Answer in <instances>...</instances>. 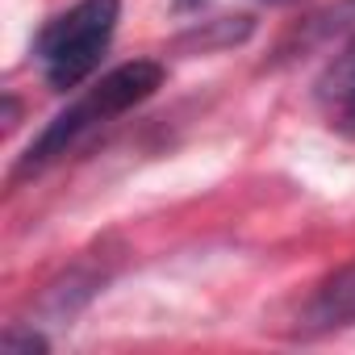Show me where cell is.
Segmentation results:
<instances>
[{
	"label": "cell",
	"mask_w": 355,
	"mask_h": 355,
	"mask_svg": "<svg viewBox=\"0 0 355 355\" xmlns=\"http://www.w3.org/2000/svg\"><path fill=\"white\" fill-rule=\"evenodd\" d=\"M159 84H163V67L150 63V59H138V63H125V67L109 71L101 84H92L76 105H67V109L38 134V142L21 155L17 171H21V175H34V171L51 167V163L63 159L80 138H88L92 130H101V125L113 121L117 113L142 105Z\"/></svg>",
	"instance_id": "1"
},
{
	"label": "cell",
	"mask_w": 355,
	"mask_h": 355,
	"mask_svg": "<svg viewBox=\"0 0 355 355\" xmlns=\"http://www.w3.org/2000/svg\"><path fill=\"white\" fill-rule=\"evenodd\" d=\"M117 17H121V0H80V5H71L63 17H55L38 34L34 55L55 92L84 84L101 67V59L113 42Z\"/></svg>",
	"instance_id": "2"
},
{
	"label": "cell",
	"mask_w": 355,
	"mask_h": 355,
	"mask_svg": "<svg viewBox=\"0 0 355 355\" xmlns=\"http://www.w3.org/2000/svg\"><path fill=\"white\" fill-rule=\"evenodd\" d=\"M343 326H355V259L343 263L330 280H322V288L305 305V330L326 334Z\"/></svg>",
	"instance_id": "3"
},
{
	"label": "cell",
	"mask_w": 355,
	"mask_h": 355,
	"mask_svg": "<svg viewBox=\"0 0 355 355\" xmlns=\"http://www.w3.org/2000/svg\"><path fill=\"white\" fill-rule=\"evenodd\" d=\"M351 34H355V0H338V5H330V9H322V13H313V17H305V21L297 26L288 51L301 55V51L330 46V42L351 38Z\"/></svg>",
	"instance_id": "4"
},
{
	"label": "cell",
	"mask_w": 355,
	"mask_h": 355,
	"mask_svg": "<svg viewBox=\"0 0 355 355\" xmlns=\"http://www.w3.org/2000/svg\"><path fill=\"white\" fill-rule=\"evenodd\" d=\"M322 101L334 109V105H343L347 96H355V38L334 55V63L326 67V76H322Z\"/></svg>",
	"instance_id": "5"
},
{
	"label": "cell",
	"mask_w": 355,
	"mask_h": 355,
	"mask_svg": "<svg viewBox=\"0 0 355 355\" xmlns=\"http://www.w3.org/2000/svg\"><path fill=\"white\" fill-rule=\"evenodd\" d=\"M46 347H51V343H46L38 330H17V326H13V330L5 334V351H9V355H17V351H46Z\"/></svg>",
	"instance_id": "6"
},
{
	"label": "cell",
	"mask_w": 355,
	"mask_h": 355,
	"mask_svg": "<svg viewBox=\"0 0 355 355\" xmlns=\"http://www.w3.org/2000/svg\"><path fill=\"white\" fill-rule=\"evenodd\" d=\"M201 5H205V0H175V9H184V13L189 9H201Z\"/></svg>",
	"instance_id": "7"
},
{
	"label": "cell",
	"mask_w": 355,
	"mask_h": 355,
	"mask_svg": "<svg viewBox=\"0 0 355 355\" xmlns=\"http://www.w3.org/2000/svg\"><path fill=\"white\" fill-rule=\"evenodd\" d=\"M263 5H293V0H263Z\"/></svg>",
	"instance_id": "8"
}]
</instances>
